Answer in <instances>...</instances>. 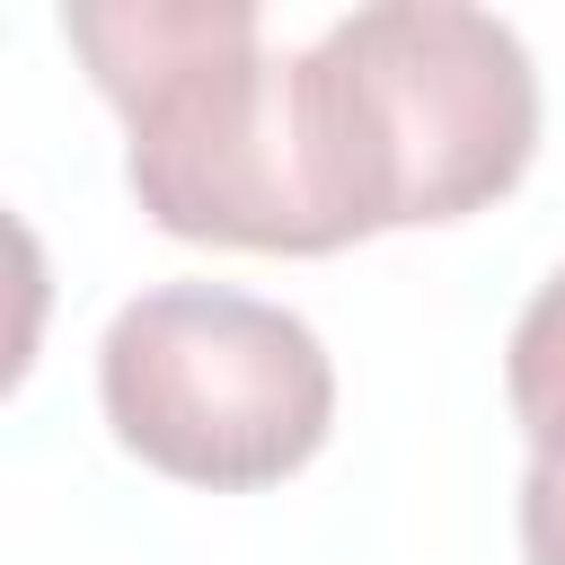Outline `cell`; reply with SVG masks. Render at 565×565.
I'll return each mask as SVG.
<instances>
[{
	"mask_svg": "<svg viewBox=\"0 0 565 565\" xmlns=\"http://www.w3.org/2000/svg\"><path fill=\"white\" fill-rule=\"evenodd\" d=\"M309 194L335 247L371 230L468 221L539 150L530 44L459 0H380L291 53Z\"/></svg>",
	"mask_w": 565,
	"mask_h": 565,
	"instance_id": "cell-1",
	"label": "cell"
},
{
	"mask_svg": "<svg viewBox=\"0 0 565 565\" xmlns=\"http://www.w3.org/2000/svg\"><path fill=\"white\" fill-rule=\"evenodd\" d=\"M503 388L539 459H565V274H547L503 344Z\"/></svg>",
	"mask_w": 565,
	"mask_h": 565,
	"instance_id": "cell-4",
	"label": "cell"
},
{
	"mask_svg": "<svg viewBox=\"0 0 565 565\" xmlns=\"http://www.w3.org/2000/svg\"><path fill=\"white\" fill-rule=\"evenodd\" d=\"M521 547H530V565H565V459H530V477H521Z\"/></svg>",
	"mask_w": 565,
	"mask_h": 565,
	"instance_id": "cell-5",
	"label": "cell"
},
{
	"mask_svg": "<svg viewBox=\"0 0 565 565\" xmlns=\"http://www.w3.org/2000/svg\"><path fill=\"white\" fill-rule=\"evenodd\" d=\"M97 397L141 468L238 494L318 459L335 424V362L309 318L256 291L159 282L115 309L97 344Z\"/></svg>",
	"mask_w": 565,
	"mask_h": 565,
	"instance_id": "cell-3",
	"label": "cell"
},
{
	"mask_svg": "<svg viewBox=\"0 0 565 565\" xmlns=\"http://www.w3.org/2000/svg\"><path fill=\"white\" fill-rule=\"evenodd\" d=\"M62 35L115 97L132 150L124 177L168 238L327 256L335 230L309 194L291 53H265L247 0H115L71 9Z\"/></svg>",
	"mask_w": 565,
	"mask_h": 565,
	"instance_id": "cell-2",
	"label": "cell"
}]
</instances>
